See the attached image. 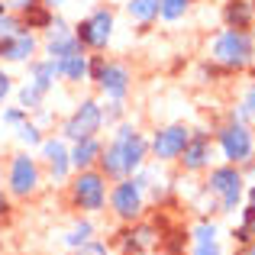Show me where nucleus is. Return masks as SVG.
<instances>
[{
    "instance_id": "nucleus-25",
    "label": "nucleus",
    "mask_w": 255,
    "mask_h": 255,
    "mask_svg": "<svg viewBox=\"0 0 255 255\" xmlns=\"http://www.w3.org/2000/svg\"><path fill=\"white\" fill-rule=\"evenodd\" d=\"M16 139H19L23 145H29V149H36V145H42V139H45V136H42V129H39L32 120H26V123H19V126H16Z\"/></svg>"
},
{
    "instance_id": "nucleus-14",
    "label": "nucleus",
    "mask_w": 255,
    "mask_h": 255,
    "mask_svg": "<svg viewBox=\"0 0 255 255\" xmlns=\"http://www.w3.org/2000/svg\"><path fill=\"white\" fill-rule=\"evenodd\" d=\"M94 84L100 87V94H104L107 100H126L132 75H129V68L120 65V62H104V68H100V75H97Z\"/></svg>"
},
{
    "instance_id": "nucleus-32",
    "label": "nucleus",
    "mask_w": 255,
    "mask_h": 255,
    "mask_svg": "<svg viewBox=\"0 0 255 255\" xmlns=\"http://www.w3.org/2000/svg\"><path fill=\"white\" fill-rule=\"evenodd\" d=\"M191 255H223V246H220V239H210V243H194L191 246Z\"/></svg>"
},
{
    "instance_id": "nucleus-26",
    "label": "nucleus",
    "mask_w": 255,
    "mask_h": 255,
    "mask_svg": "<svg viewBox=\"0 0 255 255\" xmlns=\"http://www.w3.org/2000/svg\"><path fill=\"white\" fill-rule=\"evenodd\" d=\"M187 6H191V0H162V6H158V16L174 23V19H181L187 13Z\"/></svg>"
},
{
    "instance_id": "nucleus-37",
    "label": "nucleus",
    "mask_w": 255,
    "mask_h": 255,
    "mask_svg": "<svg viewBox=\"0 0 255 255\" xmlns=\"http://www.w3.org/2000/svg\"><path fill=\"white\" fill-rule=\"evenodd\" d=\"M236 255H255V243H249V246H239Z\"/></svg>"
},
{
    "instance_id": "nucleus-27",
    "label": "nucleus",
    "mask_w": 255,
    "mask_h": 255,
    "mask_svg": "<svg viewBox=\"0 0 255 255\" xmlns=\"http://www.w3.org/2000/svg\"><path fill=\"white\" fill-rule=\"evenodd\" d=\"M191 239L194 243H210V239H217V223L207 220V217H200L197 223H194V230H191Z\"/></svg>"
},
{
    "instance_id": "nucleus-8",
    "label": "nucleus",
    "mask_w": 255,
    "mask_h": 255,
    "mask_svg": "<svg viewBox=\"0 0 255 255\" xmlns=\"http://www.w3.org/2000/svg\"><path fill=\"white\" fill-rule=\"evenodd\" d=\"M100 126H104V107L94 97H84L81 104L75 107V113L62 123V139L65 142H81V139L97 136Z\"/></svg>"
},
{
    "instance_id": "nucleus-13",
    "label": "nucleus",
    "mask_w": 255,
    "mask_h": 255,
    "mask_svg": "<svg viewBox=\"0 0 255 255\" xmlns=\"http://www.w3.org/2000/svg\"><path fill=\"white\" fill-rule=\"evenodd\" d=\"M39 152H42V162H45V168H49V178L55 181V184H65V181H68V174H71V155H68L65 139L62 136L42 139Z\"/></svg>"
},
{
    "instance_id": "nucleus-16",
    "label": "nucleus",
    "mask_w": 255,
    "mask_h": 255,
    "mask_svg": "<svg viewBox=\"0 0 255 255\" xmlns=\"http://www.w3.org/2000/svg\"><path fill=\"white\" fill-rule=\"evenodd\" d=\"M104 152V142L97 136L81 139V142H71L68 155H71V171H84V168H97V158Z\"/></svg>"
},
{
    "instance_id": "nucleus-9",
    "label": "nucleus",
    "mask_w": 255,
    "mask_h": 255,
    "mask_svg": "<svg viewBox=\"0 0 255 255\" xmlns=\"http://www.w3.org/2000/svg\"><path fill=\"white\" fill-rule=\"evenodd\" d=\"M75 36L81 42V49H91V52H104L107 42L113 36V10L110 6H97L91 16H84L81 23L75 26Z\"/></svg>"
},
{
    "instance_id": "nucleus-24",
    "label": "nucleus",
    "mask_w": 255,
    "mask_h": 255,
    "mask_svg": "<svg viewBox=\"0 0 255 255\" xmlns=\"http://www.w3.org/2000/svg\"><path fill=\"white\" fill-rule=\"evenodd\" d=\"M19 16H23V26H26V29H49V23H52V16H55V13H52L49 6L36 3V6H29L26 13H19Z\"/></svg>"
},
{
    "instance_id": "nucleus-6",
    "label": "nucleus",
    "mask_w": 255,
    "mask_h": 255,
    "mask_svg": "<svg viewBox=\"0 0 255 255\" xmlns=\"http://www.w3.org/2000/svg\"><path fill=\"white\" fill-rule=\"evenodd\" d=\"M107 204H110L113 217L120 223H132V220H142V213H145V191L139 187L136 178H120V181H113L110 194H107Z\"/></svg>"
},
{
    "instance_id": "nucleus-30",
    "label": "nucleus",
    "mask_w": 255,
    "mask_h": 255,
    "mask_svg": "<svg viewBox=\"0 0 255 255\" xmlns=\"http://www.w3.org/2000/svg\"><path fill=\"white\" fill-rule=\"evenodd\" d=\"M123 113H126V107H123V100H110V104L104 107V123L107 126H113V123H120L123 120Z\"/></svg>"
},
{
    "instance_id": "nucleus-20",
    "label": "nucleus",
    "mask_w": 255,
    "mask_h": 255,
    "mask_svg": "<svg viewBox=\"0 0 255 255\" xmlns=\"http://www.w3.org/2000/svg\"><path fill=\"white\" fill-rule=\"evenodd\" d=\"M158 6H162V0H129L126 10H129V16L136 19V23L149 26L152 19H158Z\"/></svg>"
},
{
    "instance_id": "nucleus-36",
    "label": "nucleus",
    "mask_w": 255,
    "mask_h": 255,
    "mask_svg": "<svg viewBox=\"0 0 255 255\" xmlns=\"http://www.w3.org/2000/svg\"><path fill=\"white\" fill-rule=\"evenodd\" d=\"M39 3H42V6H49V10H52V13H55V10H58V6H62V3H65V0H39Z\"/></svg>"
},
{
    "instance_id": "nucleus-31",
    "label": "nucleus",
    "mask_w": 255,
    "mask_h": 255,
    "mask_svg": "<svg viewBox=\"0 0 255 255\" xmlns=\"http://www.w3.org/2000/svg\"><path fill=\"white\" fill-rule=\"evenodd\" d=\"M75 255H110V246L100 243V239H87L84 246H78Z\"/></svg>"
},
{
    "instance_id": "nucleus-28",
    "label": "nucleus",
    "mask_w": 255,
    "mask_h": 255,
    "mask_svg": "<svg viewBox=\"0 0 255 255\" xmlns=\"http://www.w3.org/2000/svg\"><path fill=\"white\" fill-rule=\"evenodd\" d=\"M26 120H29V113H26L23 107H6V110H0V123L13 126V129H16L19 123H26Z\"/></svg>"
},
{
    "instance_id": "nucleus-11",
    "label": "nucleus",
    "mask_w": 255,
    "mask_h": 255,
    "mask_svg": "<svg viewBox=\"0 0 255 255\" xmlns=\"http://www.w3.org/2000/svg\"><path fill=\"white\" fill-rule=\"evenodd\" d=\"M187 139H191V129L184 123H168L162 129H155V136L149 142V152L155 155V162H178Z\"/></svg>"
},
{
    "instance_id": "nucleus-2",
    "label": "nucleus",
    "mask_w": 255,
    "mask_h": 255,
    "mask_svg": "<svg viewBox=\"0 0 255 255\" xmlns=\"http://www.w3.org/2000/svg\"><path fill=\"white\" fill-rule=\"evenodd\" d=\"M210 58L230 71L249 68L255 62V42H252L249 29H223L210 42Z\"/></svg>"
},
{
    "instance_id": "nucleus-12",
    "label": "nucleus",
    "mask_w": 255,
    "mask_h": 255,
    "mask_svg": "<svg viewBox=\"0 0 255 255\" xmlns=\"http://www.w3.org/2000/svg\"><path fill=\"white\" fill-rule=\"evenodd\" d=\"M75 52H84L78 36H75V29H68V23L62 16H52L49 29H45V55L58 62V58H68Z\"/></svg>"
},
{
    "instance_id": "nucleus-29",
    "label": "nucleus",
    "mask_w": 255,
    "mask_h": 255,
    "mask_svg": "<svg viewBox=\"0 0 255 255\" xmlns=\"http://www.w3.org/2000/svg\"><path fill=\"white\" fill-rule=\"evenodd\" d=\"M255 117V87L249 94L243 97V104H239V110L233 113V120H239V123H249V120Z\"/></svg>"
},
{
    "instance_id": "nucleus-4",
    "label": "nucleus",
    "mask_w": 255,
    "mask_h": 255,
    "mask_svg": "<svg viewBox=\"0 0 255 255\" xmlns=\"http://www.w3.org/2000/svg\"><path fill=\"white\" fill-rule=\"evenodd\" d=\"M107 194H110V187H107V178L100 174V168L75 171L68 184V197L81 213H100L107 207Z\"/></svg>"
},
{
    "instance_id": "nucleus-3",
    "label": "nucleus",
    "mask_w": 255,
    "mask_h": 255,
    "mask_svg": "<svg viewBox=\"0 0 255 255\" xmlns=\"http://www.w3.org/2000/svg\"><path fill=\"white\" fill-rule=\"evenodd\" d=\"M42 187V165L29 152H13L6 162V191L16 200H29Z\"/></svg>"
},
{
    "instance_id": "nucleus-33",
    "label": "nucleus",
    "mask_w": 255,
    "mask_h": 255,
    "mask_svg": "<svg viewBox=\"0 0 255 255\" xmlns=\"http://www.w3.org/2000/svg\"><path fill=\"white\" fill-rule=\"evenodd\" d=\"M10 217H13V197L6 187H0V226L10 223Z\"/></svg>"
},
{
    "instance_id": "nucleus-17",
    "label": "nucleus",
    "mask_w": 255,
    "mask_h": 255,
    "mask_svg": "<svg viewBox=\"0 0 255 255\" xmlns=\"http://www.w3.org/2000/svg\"><path fill=\"white\" fill-rule=\"evenodd\" d=\"M58 81V62L55 58H32L29 62V84H36L39 91L49 94Z\"/></svg>"
},
{
    "instance_id": "nucleus-7",
    "label": "nucleus",
    "mask_w": 255,
    "mask_h": 255,
    "mask_svg": "<svg viewBox=\"0 0 255 255\" xmlns=\"http://www.w3.org/2000/svg\"><path fill=\"white\" fill-rule=\"evenodd\" d=\"M207 194L220 200V210L223 213H236L239 200H243V171L230 162L213 168L210 178H207Z\"/></svg>"
},
{
    "instance_id": "nucleus-19",
    "label": "nucleus",
    "mask_w": 255,
    "mask_h": 255,
    "mask_svg": "<svg viewBox=\"0 0 255 255\" xmlns=\"http://www.w3.org/2000/svg\"><path fill=\"white\" fill-rule=\"evenodd\" d=\"M223 16H226V26H230V29H249L252 3H249V0H230L226 10H223Z\"/></svg>"
},
{
    "instance_id": "nucleus-1",
    "label": "nucleus",
    "mask_w": 255,
    "mask_h": 255,
    "mask_svg": "<svg viewBox=\"0 0 255 255\" xmlns=\"http://www.w3.org/2000/svg\"><path fill=\"white\" fill-rule=\"evenodd\" d=\"M149 158V139L136 129L132 123H123L113 139L104 145L97 158V168L107 181H120V178H132Z\"/></svg>"
},
{
    "instance_id": "nucleus-5",
    "label": "nucleus",
    "mask_w": 255,
    "mask_h": 255,
    "mask_svg": "<svg viewBox=\"0 0 255 255\" xmlns=\"http://www.w3.org/2000/svg\"><path fill=\"white\" fill-rule=\"evenodd\" d=\"M113 246L120 249V255H149L162 246V226L149 220H132L113 236Z\"/></svg>"
},
{
    "instance_id": "nucleus-39",
    "label": "nucleus",
    "mask_w": 255,
    "mask_h": 255,
    "mask_svg": "<svg viewBox=\"0 0 255 255\" xmlns=\"http://www.w3.org/2000/svg\"><path fill=\"white\" fill-rule=\"evenodd\" d=\"M0 255H3V239H0Z\"/></svg>"
},
{
    "instance_id": "nucleus-10",
    "label": "nucleus",
    "mask_w": 255,
    "mask_h": 255,
    "mask_svg": "<svg viewBox=\"0 0 255 255\" xmlns=\"http://www.w3.org/2000/svg\"><path fill=\"white\" fill-rule=\"evenodd\" d=\"M217 142H220L223 158H226L230 165H246V162H252L255 145H252V132H249V126H246V123H239V120L226 123L223 129L217 132Z\"/></svg>"
},
{
    "instance_id": "nucleus-21",
    "label": "nucleus",
    "mask_w": 255,
    "mask_h": 255,
    "mask_svg": "<svg viewBox=\"0 0 255 255\" xmlns=\"http://www.w3.org/2000/svg\"><path fill=\"white\" fill-rule=\"evenodd\" d=\"M87 239H94V223H91V220L84 217V220H78V223L71 226L68 233H65V236H62V243L68 246L71 252H75L78 246H84V243H87Z\"/></svg>"
},
{
    "instance_id": "nucleus-34",
    "label": "nucleus",
    "mask_w": 255,
    "mask_h": 255,
    "mask_svg": "<svg viewBox=\"0 0 255 255\" xmlns=\"http://www.w3.org/2000/svg\"><path fill=\"white\" fill-rule=\"evenodd\" d=\"M39 0H0V6H3L6 13H26L29 6H36Z\"/></svg>"
},
{
    "instance_id": "nucleus-38",
    "label": "nucleus",
    "mask_w": 255,
    "mask_h": 255,
    "mask_svg": "<svg viewBox=\"0 0 255 255\" xmlns=\"http://www.w3.org/2000/svg\"><path fill=\"white\" fill-rule=\"evenodd\" d=\"M249 204L255 207V184H252V191H249Z\"/></svg>"
},
{
    "instance_id": "nucleus-15",
    "label": "nucleus",
    "mask_w": 255,
    "mask_h": 255,
    "mask_svg": "<svg viewBox=\"0 0 255 255\" xmlns=\"http://www.w3.org/2000/svg\"><path fill=\"white\" fill-rule=\"evenodd\" d=\"M210 158H213L210 136H207V132H200V129L197 132L191 129V139H187L184 152L178 155L181 168H184V171H204V168H210Z\"/></svg>"
},
{
    "instance_id": "nucleus-23",
    "label": "nucleus",
    "mask_w": 255,
    "mask_h": 255,
    "mask_svg": "<svg viewBox=\"0 0 255 255\" xmlns=\"http://www.w3.org/2000/svg\"><path fill=\"white\" fill-rule=\"evenodd\" d=\"M16 100H19V107H23L26 113H39V110H42V100H45V91H39L36 84L26 81V84L16 91Z\"/></svg>"
},
{
    "instance_id": "nucleus-35",
    "label": "nucleus",
    "mask_w": 255,
    "mask_h": 255,
    "mask_svg": "<svg viewBox=\"0 0 255 255\" xmlns=\"http://www.w3.org/2000/svg\"><path fill=\"white\" fill-rule=\"evenodd\" d=\"M13 94V78L6 75V71H0V107L6 104V97Z\"/></svg>"
},
{
    "instance_id": "nucleus-22",
    "label": "nucleus",
    "mask_w": 255,
    "mask_h": 255,
    "mask_svg": "<svg viewBox=\"0 0 255 255\" xmlns=\"http://www.w3.org/2000/svg\"><path fill=\"white\" fill-rule=\"evenodd\" d=\"M233 243H236V246H249V243H255V207H252V204L243 210V223L233 230Z\"/></svg>"
},
{
    "instance_id": "nucleus-18",
    "label": "nucleus",
    "mask_w": 255,
    "mask_h": 255,
    "mask_svg": "<svg viewBox=\"0 0 255 255\" xmlns=\"http://www.w3.org/2000/svg\"><path fill=\"white\" fill-rule=\"evenodd\" d=\"M84 78H87V55L84 52H75V55H68V58H58V81L78 84V81H84Z\"/></svg>"
}]
</instances>
